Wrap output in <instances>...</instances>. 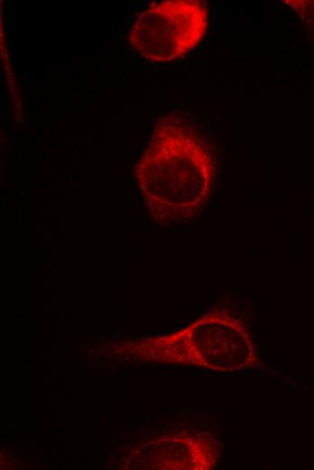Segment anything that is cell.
Here are the masks:
<instances>
[{
  "instance_id": "cell-1",
  "label": "cell",
  "mask_w": 314,
  "mask_h": 470,
  "mask_svg": "<svg viewBox=\"0 0 314 470\" xmlns=\"http://www.w3.org/2000/svg\"><path fill=\"white\" fill-rule=\"evenodd\" d=\"M135 173L150 215L171 224L199 214L211 194L216 166L199 131L174 113L158 119Z\"/></svg>"
},
{
  "instance_id": "cell-2",
  "label": "cell",
  "mask_w": 314,
  "mask_h": 470,
  "mask_svg": "<svg viewBox=\"0 0 314 470\" xmlns=\"http://www.w3.org/2000/svg\"><path fill=\"white\" fill-rule=\"evenodd\" d=\"M207 26L204 2L164 1L151 5L139 14L129 33V42L150 61H170L194 48Z\"/></svg>"
}]
</instances>
